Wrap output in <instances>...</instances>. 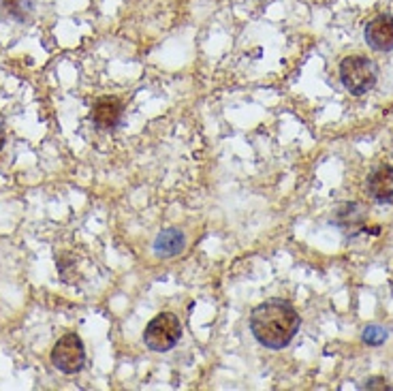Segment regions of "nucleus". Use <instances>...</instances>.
Wrapping results in <instances>:
<instances>
[{
	"label": "nucleus",
	"mask_w": 393,
	"mask_h": 391,
	"mask_svg": "<svg viewBox=\"0 0 393 391\" xmlns=\"http://www.w3.org/2000/svg\"><path fill=\"white\" fill-rule=\"evenodd\" d=\"M300 315L285 300L259 304L250 315V332L265 349H285L300 332Z\"/></svg>",
	"instance_id": "nucleus-1"
},
{
	"label": "nucleus",
	"mask_w": 393,
	"mask_h": 391,
	"mask_svg": "<svg viewBox=\"0 0 393 391\" xmlns=\"http://www.w3.org/2000/svg\"><path fill=\"white\" fill-rule=\"evenodd\" d=\"M180 338H182V323L173 313H160L148 323L143 332V342L154 353L171 351L180 342Z\"/></svg>",
	"instance_id": "nucleus-2"
},
{
	"label": "nucleus",
	"mask_w": 393,
	"mask_h": 391,
	"mask_svg": "<svg viewBox=\"0 0 393 391\" xmlns=\"http://www.w3.org/2000/svg\"><path fill=\"white\" fill-rule=\"evenodd\" d=\"M377 77H379V71L374 62L368 60L366 56H347L340 62V79L351 94H357V96L366 94L368 90L374 88Z\"/></svg>",
	"instance_id": "nucleus-3"
},
{
	"label": "nucleus",
	"mask_w": 393,
	"mask_h": 391,
	"mask_svg": "<svg viewBox=\"0 0 393 391\" xmlns=\"http://www.w3.org/2000/svg\"><path fill=\"white\" fill-rule=\"evenodd\" d=\"M51 364L62 375H77L86 364V349L77 334H64L51 349Z\"/></svg>",
	"instance_id": "nucleus-4"
},
{
	"label": "nucleus",
	"mask_w": 393,
	"mask_h": 391,
	"mask_svg": "<svg viewBox=\"0 0 393 391\" xmlns=\"http://www.w3.org/2000/svg\"><path fill=\"white\" fill-rule=\"evenodd\" d=\"M122 111H124V105L113 98V96H103L98 98L92 109H90V122L96 126V128H103V131H111L120 124L122 120Z\"/></svg>",
	"instance_id": "nucleus-5"
},
{
	"label": "nucleus",
	"mask_w": 393,
	"mask_h": 391,
	"mask_svg": "<svg viewBox=\"0 0 393 391\" xmlns=\"http://www.w3.org/2000/svg\"><path fill=\"white\" fill-rule=\"evenodd\" d=\"M366 43L374 51H392L393 49V15H377L366 26Z\"/></svg>",
	"instance_id": "nucleus-6"
},
{
	"label": "nucleus",
	"mask_w": 393,
	"mask_h": 391,
	"mask_svg": "<svg viewBox=\"0 0 393 391\" xmlns=\"http://www.w3.org/2000/svg\"><path fill=\"white\" fill-rule=\"evenodd\" d=\"M368 193L379 203H393V167L381 165L370 173Z\"/></svg>",
	"instance_id": "nucleus-7"
},
{
	"label": "nucleus",
	"mask_w": 393,
	"mask_h": 391,
	"mask_svg": "<svg viewBox=\"0 0 393 391\" xmlns=\"http://www.w3.org/2000/svg\"><path fill=\"white\" fill-rule=\"evenodd\" d=\"M184 250V235L178 229H165L154 240V255L160 259H171Z\"/></svg>",
	"instance_id": "nucleus-8"
},
{
	"label": "nucleus",
	"mask_w": 393,
	"mask_h": 391,
	"mask_svg": "<svg viewBox=\"0 0 393 391\" xmlns=\"http://www.w3.org/2000/svg\"><path fill=\"white\" fill-rule=\"evenodd\" d=\"M368 218V210L362 203H344L338 212H336V225L342 229H357L366 223Z\"/></svg>",
	"instance_id": "nucleus-9"
},
{
	"label": "nucleus",
	"mask_w": 393,
	"mask_h": 391,
	"mask_svg": "<svg viewBox=\"0 0 393 391\" xmlns=\"http://www.w3.org/2000/svg\"><path fill=\"white\" fill-rule=\"evenodd\" d=\"M387 330H383L381 325H368L366 330H364V342L366 345H370V347H381L385 340H387Z\"/></svg>",
	"instance_id": "nucleus-10"
},
{
	"label": "nucleus",
	"mask_w": 393,
	"mask_h": 391,
	"mask_svg": "<svg viewBox=\"0 0 393 391\" xmlns=\"http://www.w3.org/2000/svg\"><path fill=\"white\" fill-rule=\"evenodd\" d=\"M364 390H379V391H385V390H392V385L385 381V379H381V377H374V379H368L364 385H362Z\"/></svg>",
	"instance_id": "nucleus-11"
},
{
	"label": "nucleus",
	"mask_w": 393,
	"mask_h": 391,
	"mask_svg": "<svg viewBox=\"0 0 393 391\" xmlns=\"http://www.w3.org/2000/svg\"><path fill=\"white\" fill-rule=\"evenodd\" d=\"M4 141H6V131H4V122L0 120V150L4 148Z\"/></svg>",
	"instance_id": "nucleus-12"
},
{
	"label": "nucleus",
	"mask_w": 393,
	"mask_h": 391,
	"mask_svg": "<svg viewBox=\"0 0 393 391\" xmlns=\"http://www.w3.org/2000/svg\"><path fill=\"white\" fill-rule=\"evenodd\" d=\"M392 293H393V283H392Z\"/></svg>",
	"instance_id": "nucleus-13"
}]
</instances>
